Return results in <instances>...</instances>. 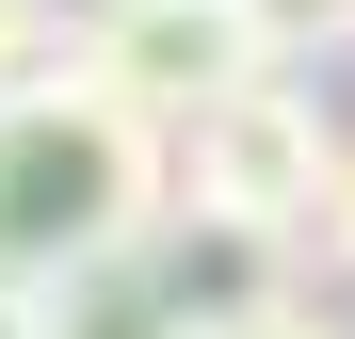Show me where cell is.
Instances as JSON below:
<instances>
[{
  "label": "cell",
  "mask_w": 355,
  "mask_h": 339,
  "mask_svg": "<svg viewBox=\"0 0 355 339\" xmlns=\"http://www.w3.org/2000/svg\"><path fill=\"white\" fill-rule=\"evenodd\" d=\"M81 65L146 113V130H194V113H226L243 81H275V49L243 0H81Z\"/></svg>",
  "instance_id": "cell-3"
},
{
  "label": "cell",
  "mask_w": 355,
  "mask_h": 339,
  "mask_svg": "<svg viewBox=\"0 0 355 339\" xmlns=\"http://www.w3.org/2000/svg\"><path fill=\"white\" fill-rule=\"evenodd\" d=\"M178 226V130H146L97 65L0 97V307L81 291L97 259H146Z\"/></svg>",
  "instance_id": "cell-1"
},
{
  "label": "cell",
  "mask_w": 355,
  "mask_h": 339,
  "mask_svg": "<svg viewBox=\"0 0 355 339\" xmlns=\"http://www.w3.org/2000/svg\"><path fill=\"white\" fill-rule=\"evenodd\" d=\"M339 113H323V81H243L226 113H194L178 130V210L194 226H259V243H291L307 259V226H323V178H339Z\"/></svg>",
  "instance_id": "cell-2"
},
{
  "label": "cell",
  "mask_w": 355,
  "mask_h": 339,
  "mask_svg": "<svg viewBox=\"0 0 355 339\" xmlns=\"http://www.w3.org/2000/svg\"><path fill=\"white\" fill-rule=\"evenodd\" d=\"M33 339H194V323H178L162 243H146V259H97L81 291H49V307H33Z\"/></svg>",
  "instance_id": "cell-5"
},
{
  "label": "cell",
  "mask_w": 355,
  "mask_h": 339,
  "mask_svg": "<svg viewBox=\"0 0 355 339\" xmlns=\"http://www.w3.org/2000/svg\"><path fill=\"white\" fill-rule=\"evenodd\" d=\"M162 291H178V323H194V339H226V323H259V307L307 291V259L259 243V226H194V210H178V226H162Z\"/></svg>",
  "instance_id": "cell-4"
},
{
  "label": "cell",
  "mask_w": 355,
  "mask_h": 339,
  "mask_svg": "<svg viewBox=\"0 0 355 339\" xmlns=\"http://www.w3.org/2000/svg\"><path fill=\"white\" fill-rule=\"evenodd\" d=\"M243 17H259V49H275L291 81H307V65H339V49H355V0H243Z\"/></svg>",
  "instance_id": "cell-6"
},
{
  "label": "cell",
  "mask_w": 355,
  "mask_h": 339,
  "mask_svg": "<svg viewBox=\"0 0 355 339\" xmlns=\"http://www.w3.org/2000/svg\"><path fill=\"white\" fill-rule=\"evenodd\" d=\"M307 291H355V146H339V178H323V226H307Z\"/></svg>",
  "instance_id": "cell-7"
},
{
  "label": "cell",
  "mask_w": 355,
  "mask_h": 339,
  "mask_svg": "<svg viewBox=\"0 0 355 339\" xmlns=\"http://www.w3.org/2000/svg\"><path fill=\"white\" fill-rule=\"evenodd\" d=\"M226 339H355V323H339L323 291H291V307H259V323H226Z\"/></svg>",
  "instance_id": "cell-8"
}]
</instances>
